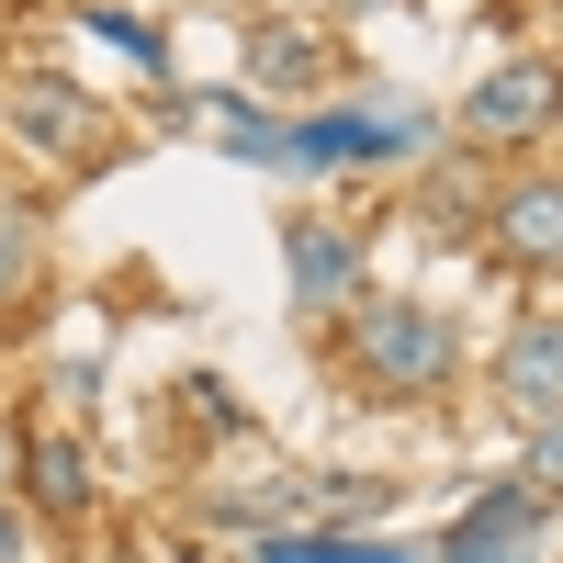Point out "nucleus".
Masks as SVG:
<instances>
[{
  "mask_svg": "<svg viewBox=\"0 0 563 563\" xmlns=\"http://www.w3.org/2000/svg\"><path fill=\"white\" fill-rule=\"evenodd\" d=\"M249 68H260L271 90H294V79H327V45H316V34H294V23H260Z\"/></svg>",
  "mask_w": 563,
  "mask_h": 563,
  "instance_id": "11",
  "label": "nucleus"
},
{
  "mask_svg": "<svg viewBox=\"0 0 563 563\" xmlns=\"http://www.w3.org/2000/svg\"><path fill=\"white\" fill-rule=\"evenodd\" d=\"M496 395L530 417V429H552L563 417V316H519L496 350Z\"/></svg>",
  "mask_w": 563,
  "mask_h": 563,
  "instance_id": "5",
  "label": "nucleus"
},
{
  "mask_svg": "<svg viewBox=\"0 0 563 563\" xmlns=\"http://www.w3.org/2000/svg\"><path fill=\"white\" fill-rule=\"evenodd\" d=\"M530 541H541V507H530V485H485V496L451 519L440 563H530Z\"/></svg>",
  "mask_w": 563,
  "mask_h": 563,
  "instance_id": "7",
  "label": "nucleus"
},
{
  "mask_svg": "<svg viewBox=\"0 0 563 563\" xmlns=\"http://www.w3.org/2000/svg\"><path fill=\"white\" fill-rule=\"evenodd\" d=\"M350 372L384 406H417V395H440L451 372H462V327L440 305H417V294H384V305H350Z\"/></svg>",
  "mask_w": 563,
  "mask_h": 563,
  "instance_id": "1",
  "label": "nucleus"
},
{
  "mask_svg": "<svg viewBox=\"0 0 563 563\" xmlns=\"http://www.w3.org/2000/svg\"><path fill=\"white\" fill-rule=\"evenodd\" d=\"M429 113H305L294 135H282V158L294 169H384V158H429Z\"/></svg>",
  "mask_w": 563,
  "mask_h": 563,
  "instance_id": "3",
  "label": "nucleus"
},
{
  "mask_svg": "<svg viewBox=\"0 0 563 563\" xmlns=\"http://www.w3.org/2000/svg\"><path fill=\"white\" fill-rule=\"evenodd\" d=\"M34 260H45V214L0 192V305H12L23 282H34Z\"/></svg>",
  "mask_w": 563,
  "mask_h": 563,
  "instance_id": "12",
  "label": "nucleus"
},
{
  "mask_svg": "<svg viewBox=\"0 0 563 563\" xmlns=\"http://www.w3.org/2000/svg\"><path fill=\"white\" fill-rule=\"evenodd\" d=\"M485 225H496V249L519 260V271H563V180L552 169H519L485 203Z\"/></svg>",
  "mask_w": 563,
  "mask_h": 563,
  "instance_id": "6",
  "label": "nucleus"
},
{
  "mask_svg": "<svg viewBox=\"0 0 563 563\" xmlns=\"http://www.w3.org/2000/svg\"><path fill=\"white\" fill-rule=\"evenodd\" d=\"M214 135H225L238 158H260V169H294V158H282V124H271L260 102H214Z\"/></svg>",
  "mask_w": 563,
  "mask_h": 563,
  "instance_id": "13",
  "label": "nucleus"
},
{
  "mask_svg": "<svg viewBox=\"0 0 563 563\" xmlns=\"http://www.w3.org/2000/svg\"><path fill=\"white\" fill-rule=\"evenodd\" d=\"M260 563H417V552H395V541H350V530H282V541H260Z\"/></svg>",
  "mask_w": 563,
  "mask_h": 563,
  "instance_id": "10",
  "label": "nucleus"
},
{
  "mask_svg": "<svg viewBox=\"0 0 563 563\" xmlns=\"http://www.w3.org/2000/svg\"><path fill=\"white\" fill-rule=\"evenodd\" d=\"M90 34H113V45H124V57L147 68V79L169 68V34H158V23H135V12H90Z\"/></svg>",
  "mask_w": 563,
  "mask_h": 563,
  "instance_id": "15",
  "label": "nucleus"
},
{
  "mask_svg": "<svg viewBox=\"0 0 563 563\" xmlns=\"http://www.w3.org/2000/svg\"><path fill=\"white\" fill-rule=\"evenodd\" d=\"M282 271H294V305H305V316L361 305V238H350V225L294 214V225H282Z\"/></svg>",
  "mask_w": 563,
  "mask_h": 563,
  "instance_id": "4",
  "label": "nucleus"
},
{
  "mask_svg": "<svg viewBox=\"0 0 563 563\" xmlns=\"http://www.w3.org/2000/svg\"><path fill=\"white\" fill-rule=\"evenodd\" d=\"M23 496L45 507V519H79V507H90V462H79V440H34V451H23Z\"/></svg>",
  "mask_w": 563,
  "mask_h": 563,
  "instance_id": "9",
  "label": "nucleus"
},
{
  "mask_svg": "<svg viewBox=\"0 0 563 563\" xmlns=\"http://www.w3.org/2000/svg\"><path fill=\"white\" fill-rule=\"evenodd\" d=\"M12 124L34 135V147H57V158H90V90H68V79H23V102H12Z\"/></svg>",
  "mask_w": 563,
  "mask_h": 563,
  "instance_id": "8",
  "label": "nucleus"
},
{
  "mask_svg": "<svg viewBox=\"0 0 563 563\" xmlns=\"http://www.w3.org/2000/svg\"><path fill=\"white\" fill-rule=\"evenodd\" d=\"M519 485H530V507H563V417H552V429H530V451H519Z\"/></svg>",
  "mask_w": 563,
  "mask_h": 563,
  "instance_id": "14",
  "label": "nucleus"
},
{
  "mask_svg": "<svg viewBox=\"0 0 563 563\" xmlns=\"http://www.w3.org/2000/svg\"><path fill=\"white\" fill-rule=\"evenodd\" d=\"M0 485H12V429H0Z\"/></svg>",
  "mask_w": 563,
  "mask_h": 563,
  "instance_id": "17",
  "label": "nucleus"
},
{
  "mask_svg": "<svg viewBox=\"0 0 563 563\" xmlns=\"http://www.w3.org/2000/svg\"><path fill=\"white\" fill-rule=\"evenodd\" d=\"M0 563H23V519H12V507H0Z\"/></svg>",
  "mask_w": 563,
  "mask_h": 563,
  "instance_id": "16",
  "label": "nucleus"
},
{
  "mask_svg": "<svg viewBox=\"0 0 563 563\" xmlns=\"http://www.w3.org/2000/svg\"><path fill=\"white\" fill-rule=\"evenodd\" d=\"M462 124V147H541V135L563 124V68L552 57H507L474 79V102L451 113Z\"/></svg>",
  "mask_w": 563,
  "mask_h": 563,
  "instance_id": "2",
  "label": "nucleus"
}]
</instances>
